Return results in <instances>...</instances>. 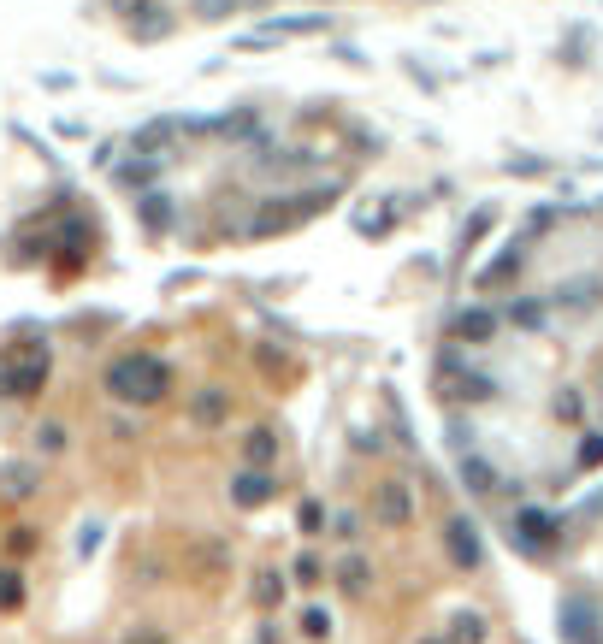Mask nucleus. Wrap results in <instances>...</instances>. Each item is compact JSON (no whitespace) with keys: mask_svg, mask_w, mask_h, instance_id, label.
I'll list each match as a JSON object with an SVG mask.
<instances>
[{"mask_svg":"<svg viewBox=\"0 0 603 644\" xmlns=\"http://www.w3.org/2000/svg\"><path fill=\"white\" fill-rule=\"evenodd\" d=\"M107 385H113V396H125V402H148V396L166 390V367L154 355H131V361H119L107 373Z\"/></svg>","mask_w":603,"mask_h":644,"instance_id":"obj_1","label":"nucleus"},{"mask_svg":"<svg viewBox=\"0 0 603 644\" xmlns=\"http://www.w3.org/2000/svg\"><path fill=\"white\" fill-rule=\"evenodd\" d=\"M562 621H568V644H598V609L586 597H568L562 603Z\"/></svg>","mask_w":603,"mask_h":644,"instance_id":"obj_2","label":"nucleus"},{"mask_svg":"<svg viewBox=\"0 0 603 644\" xmlns=\"http://www.w3.org/2000/svg\"><path fill=\"white\" fill-rule=\"evenodd\" d=\"M373 515L385 520V526H408V520H414V503H408V491H402V485H379Z\"/></svg>","mask_w":603,"mask_h":644,"instance_id":"obj_3","label":"nucleus"},{"mask_svg":"<svg viewBox=\"0 0 603 644\" xmlns=\"http://www.w3.org/2000/svg\"><path fill=\"white\" fill-rule=\"evenodd\" d=\"M444 538H450V556H456L462 568H479V532H473L468 520H450Z\"/></svg>","mask_w":603,"mask_h":644,"instance_id":"obj_4","label":"nucleus"},{"mask_svg":"<svg viewBox=\"0 0 603 644\" xmlns=\"http://www.w3.org/2000/svg\"><path fill=\"white\" fill-rule=\"evenodd\" d=\"M272 491H278V485H272V479H267V473H261V467H255V473H237V485H231V497H237L243 509H255V503H267Z\"/></svg>","mask_w":603,"mask_h":644,"instance_id":"obj_5","label":"nucleus"},{"mask_svg":"<svg viewBox=\"0 0 603 644\" xmlns=\"http://www.w3.org/2000/svg\"><path fill=\"white\" fill-rule=\"evenodd\" d=\"M196 420L201 426H219V420H225V390H201L196 396Z\"/></svg>","mask_w":603,"mask_h":644,"instance_id":"obj_6","label":"nucleus"},{"mask_svg":"<svg viewBox=\"0 0 603 644\" xmlns=\"http://www.w3.org/2000/svg\"><path fill=\"white\" fill-rule=\"evenodd\" d=\"M462 479H468L473 491H497V467H485L479 455H468V461H462Z\"/></svg>","mask_w":603,"mask_h":644,"instance_id":"obj_7","label":"nucleus"},{"mask_svg":"<svg viewBox=\"0 0 603 644\" xmlns=\"http://www.w3.org/2000/svg\"><path fill=\"white\" fill-rule=\"evenodd\" d=\"M550 526H556L550 515H538V509H527V515H521V538H527V544H550Z\"/></svg>","mask_w":603,"mask_h":644,"instance_id":"obj_8","label":"nucleus"},{"mask_svg":"<svg viewBox=\"0 0 603 644\" xmlns=\"http://www.w3.org/2000/svg\"><path fill=\"white\" fill-rule=\"evenodd\" d=\"M272 450H278V438H272V432H255V438H249V450H243V455H249L255 467H267V461H272Z\"/></svg>","mask_w":603,"mask_h":644,"instance_id":"obj_9","label":"nucleus"},{"mask_svg":"<svg viewBox=\"0 0 603 644\" xmlns=\"http://www.w3.org/2000/svg\"><path fill=\"white\" fill-rule=\"evenodd\" d=\"M456 639L479 644V639H485V621H479V615H456Z\"/></svg>","mask_w":603,"mask_h":644,"instance_id":"obj_10","label":"nucleus"},{"mask_svg":"<svg viewBox=\"0 0 603 644\" xmlns=\"http://www.w3.org/2000/svg\"><path fill=\"white\" fill-rule=\"evenodd\" d=\"M491 314H462V337H491Z\"/></svg>","mask_w":603,"mask_h":644,"instance_id":"obj_11","label":"nucleus"},{"mask_svg":"<svg viewBox=\"0 0 603 644\" xmlns=\"http://www.w3.org/2000/svg\"><path fill=\"white\" fill-rule=\"evenodd\" d=\"M0 479H6V497H24V491H30V473H24V467H6Z\"/></svg>","mask_w":603,"mask_h":644,"instance_id":"obj_12","label":"nucleus"},{"mask_svg":"<svg viewBox=\"0 0 603 644\" xmlns=\"http://www.w3.org/2000/svg\"><path fill=\"white\" fill-rule=\"evenodd\" d=\"M302 633H308V639H326V633H332V621H326L320 609H308V615H302Z\"/></svg>","mask_w":603,"mask_h":644,"instance_id":"obj_13","label":"nucleus"},{"mask_svg":"<svg viewBox=\"0 0 603 644\" xmlns=\"http://www.w3.org/2000/svg\"><path fill=\"white\" fill-rule=\"evenodd\" d=\"M255 597H261V603H278V597H284V580H278V574H261Z\"/></svg>","mask_w":603,"mask_h":644,"instance_id":"obj_14","label":"nucleus"},{"mask_svg":"<svg viewBox=\"0 0 603 644\" xmlns=\"http://www.w3.org/2000/svg\"><path fill=\"white\" fill-rule=\"evenodd\" d=\"M18 597H24L18 591V574H0V609H18Z\"/></svg>","mask_w":603,"mask_h":644,"instance_id":"obj_15","label":"nucleus"},{"mask_svg":"<svg viewBox=\"0 0 603 644\" xmlns=\"http://www.w3.org/2000/svg\"><path fill=\"white\" fill-rule=\"evenodd\" d=\"M343 585H349V591H361V585H367V562H355V556H349V562H343Z\"/></svg>","mask_w":603,"mask_h":644,"instance_id":"obj_16","label":"nucleus"},{"mask_svg":"<svg viewBox=\"0 0 603 644\" xmlns=\"http://www.w3.org/2000/svg\"><path fill=\"white\" fill-rule=\"evenodd\" d=\"M603 461V438H592V444H580V467H598Z\"/></svg>","mask_w":603,"mask_h":644,"instance_id":"obj_17","label":"nucleus"},{"mask_svg":"<svg viewBox=\"0 0 603 644\" xmlns=\"http://www.w3.org/2000/svg\"><path fill=\"white\" fill-rule=\"evenodd\" d=\"M36 438H42V450L54 455V450H60V438H66V432H60V426H42V432H36Z\"/></svg>","mask_w":603,"mask_h":644,"instance_id":"obj_18","label":"nucleus"},{"mask_svg":"<svg viewBox=\"0 0 603 644\" xmlns=\"http://www.w3.org/2000/svg\"><path fill=\"white\" fill-rule=\"evenodd\" d=\"M296 580L314 585V580H320V562H314V556H302V562H296Z\"/></svg>","mask_w":603,"mask_h":644,"instance_id":"obj_19","label":"nucleus"},{"mask_svg":"<svg viewBox=\"0 0 603 644\" xmlns=\"http://www.w3.org/2000/svg\"><path fill=\"white\" fill-rule=\"evenodd\" d=\"M426 644H438V639H426Z\"/></svg>","mask_w":603,"mask_h":644,"instance_id":"obj_20","label":"nucleus"}]
</instances>
